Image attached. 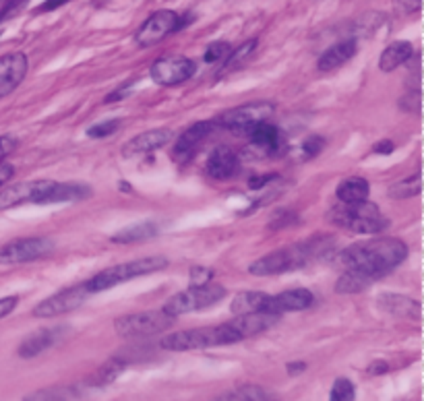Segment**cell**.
<instances>
[{"mask_svg": "<svg viewBox=\"0 0 424 401\" xmlns=\"http://www.w3.org/2000/svg\"><path fill=\"white\" fill-rule=\"evenodd\" d=\"M408 257V244L399 238H372L350 244L342 250L340 261L348 269H358L374 279L399 267Z\"/></svg>", "mask_w": 424, "mask_h": 401, "instance_id": "cell-1", "label": "cell"}, {"mask_svg": "<svg viewBox=\"0 0 424 401\" xmlns=\"http://www.w3.org/2000/svg\"><path fill=\"white\" fill-rule=\"evenodd\" d=\"M244 337L240 335L234 321L213 325V327H197L170 333L161 339V348L168 351H190V349H207L217 346L239 344Z\"/></svg>", "mask_w": 424, "mask_h": 401, "instance_id": "cell-2", "label": "cell"}, {"mask_svg": "<svg viewBox=\"0 0 424 401\" xmlns=\"http://www.w3.org/2000/svg\"><path fill=\"white\" fill-rule=\"evenodd\" d=\"M321 252H323L321 240L294 244V246L269 252L265 257L257 259L255 263H251L248 273L251 275H282V273H288V271L309 265Z\"/></svg>", "mask_w": 424, "mask_h": 401, "instance_id": "cell-3", "label": "cell"}, {"mask_svg": "<svg viewBox=\"0 0 424 401\" xmlns=\"http://www.w3.org/2000/svg\"><path fill=\"white\" fill-rule=\"evenodd\" d=\"M166 267H168V259L159 257V255L145 257V259H137V261H131V263H120V265H114V267L100 271L89 281H85V290L89 294H98V292L110 290V288H114L118 284L131 281L134 277L151 275V273L161 271V269Z\"/></svg>", "mask_w": 424, "mask_h": 401, "instance_id": "cell-4", "label": "cell"}, {"mask_svg": "<svg viewBox=\"0 0 424 401\" xmlns=\"http://www.w3.org/2000/svg\"><path fill=\"white\" fill-rule=\"evenodd\" d=\"M329 219L354 234H379L387 228V219L381 209L369 201L362 203H342L329 211Z\"/></svg>", "mask_w": 424, "mask_h": 401, "instance_id": "cell-5", "label": "cell"}, {"mask_svg": "<svg viewBox=\"0 0 424 401\" xmlns=\"http://www.w3.org/2000/svg\"><path fill=\"white\" fill-rule=\"evenodd\" d=\"M226 296V288L217 286V284H205V286H190L185 292H178L172 298L166 300L164 304V313L170 317H181V315H188L195 310H203L207 306H213L215 302H219Z\"/></svg>", "mask_w": 424, "mask_h": 401, "instance_id": "cell-6", "label": "cell"}, {"mask_svg": "<svg viewBox=\"0 0 424 401\" xmlns=\"http://www.w3.org/2000/svg\"><path fill=\"white\" fill-rule=\"evenodd\" d=\"M174 322V317L166 315L164 310H145L127 315L114 321V331L120 337H149L168 331Z\"/></svg>", "mask_w": 424, "mask_h": 401, "instance_id": "cell-7", "label": "cell"}, {"mask_svg": "<svg viewBox=\"0 0 424 401\" xmlns=\"http://www.w3.org/2000/svg\"><path fill=\"white\" fill-rule=\"evenodd\" d=\"M56 182L54 180H29V182H17L0 190V209L19 207L23 203H38L46 205L50 203Z\"/></svg>", "mask_w": 424, "mask_h": 401, "instance_id": "cell-8", "label": "cell"}, {"mask_svg": "<svg viewBox=\"0 0 424 401\" xmlns=\"http://www.w3.org/2000/svg\"><path fill=\"white\" fill-rule=\"evenodd\" d=\"M54 242L50 238H19L0 248V265H19L31 263L52 255Z\"/></svg>", "mask_w": 424, "mask_h": 401, "instance_id": "cell-9", "label": "cell"}, {"mask_svg": "<svg viewBox=\"0 0 424 401\" xmlns=\"http://www.w3.org/2000/svg\"><path fill=\"white\" fill-rule=\"evenodd\" d=\"M183 25L185 23H183L178 13H174V11H158L143 25L139 27V31L134 35V42L141 48H151V46L159 44L161 40H166L170 33L178 31Z\"/></svg>", "mask_w": 424, "mask_h": 401, "instance_id": "cell-10", "label": "cell"}, {"mask_svg": "<svg viewBox=\"0 0 424 401\" xmlns=\"http://www.w3.org/2000/svg\"><path fill=\"white\" fill-rule=\"evenodd\" d=\"M275 114V107L269 102H259V104H244V106L234 107V110H228L219 122L222 127H226L228 131L232 133H248L255 124L269 120L271 116Z\"/></svg>", "mask_w": 424, "mask_h": 401, "instance_id": "cell-11", "label": "cell"}, {"mask_svg": "<svg viewBox=\"0 0 424 401\" xmlns=\"http://www.w3.org/2000/svg\"><path fill=\"white\" fill-rule=\"evenodd\" d=\"M87 290H85V284L79 286H71L58 294L50 296L46 300H42L35 308H33V317L38 319H54V317H62L75 308H79L81 304L85 302L87 298Z\"/></svg>", "mask_w": 424, "mask_h": 401, "instance_id": "cell-12", "label": "cell"}, {"mask_svg": "<svg viewBox=\"0 0 424 401\" xmlns=\"http://www.w3.org/2000/svg\"><path fill=\"white\" fill-rule=\"evenodd\" d=\"M197 66L190 58H185V56H164L156 60L151 64V79L156 81L158 85H164V87H172V85H181L188 81L193 75H195Z\"/></svg>", "mask_w": 424, "mask_h": 401, "instance_id": "cell-13", "label": "cell"}, {"mask_svg": "<svg viewBox=\"0 0 424 401\" xmlns=\"http://www.w3.org/2000/svg\"><path fill=\"white\" fill-rule=\"evenodd\" d=\"M29 71V60L23 52H11L0 56V100L13 93Z\"/></svg>", "mask_w": 424, "mask_h": 401, "instance_id": "cell-14", "label": "cell"}, {"mask_svg": "<svg viewBox=\"0 0 424 401\" xmlns=\"http://www.w3.org/2000/svg\"><path fill=\"white\" fill-rule=\"evenodd\" d=\"M215 129V122L210 120H201V122H195L193 127H188L185 133L176 139V145H174V160L185 163L186 160H190V156L199 149V145L212 134V131Z\"/></svg>", "mask_w": 424, "mask_h": 401, "instance_id": "cell-15", "label": "cell"}, {"mask_svg": "<svg viewBox=\"0 0 424 401\" xmlns=\"http://www.w3.org/2000/svg\"><path fill=\"white\" fill-rule=\"evenodd\" d=\"M174 134L170 129H154V131H145V133L133 136L125 147H122V156L125 158H137V156H147L151 151H156L159 147H164L166 143H170Z\"/></svg>", "mask_w": 424, "mask_h": 401, "instance_id": "cell-16", "label": "cell"}, {"mask_svg": "<svg viewBox=\"0 0 424 401\" xmlns=\"http://www.w3.org/2000/svg\"><path fill=\"white\" fill-rule=\"evenodd\" d=\"M69 331L67 327H52V329H38L35 333L27 335L25 339L21 342V346L17 349V354L21 358H35L38 354L50 349L56 344L60 342L62 333Z\"/></svg>", "mask_w": 424, "mask_h": 401, "instance_id": "cell-17", "label": "cell"}, {"mask_svg": "<svg viewBox=\"0 0 424 401\" xmlns=\"http://www.w3.org/2000/svg\"><path fill=\"white\" fill-rule=\"evenodd\" d=\"M315 296L313 292L304 290V288H294L286 290L282 294L271 296V313L282 317L284 313H298V310H306L313 304Z\"/></svg>", "mask_w": 424, "mask_h": 401, "instance_id": "cell-18", "label": "cell"}, {"mask_svg": "<svg viewBox=\"0 0 424 401\" xmlns=\"http://www.w3.org/2000/svg\"><path fill=\"white\" fill-rule=\"evenodd\" d=\"M239 172V156L230 147H215L207 160V174L215 180H228Z\"/></svg>", "mask_w": 424, "mask_h": 401, "instance_id": "cell-19", "label": "cell"}, {"mask_svg": "<svg viewBox=\"0 0 424 401\" xmlns=\"http://www.w3.org/2000/svg\"><path fill=\"white\" fill-rule=\"evenodd\" d=\"M356 40H344V42H338L336 46H331L329 50L321 54L317 62V69L321 73H329V71H336L340 69L342 64H345L354 54H356Z\"/></svg>", "mask_w": 424, "mask_h": 401, "instance_id": "cell-20", "label": "cell"}, {"mask_svg": "<svg viewBox=\"0 0 424 401\" xmlns=\"http://www.w3.org/2000/svg\"><path fill=\"white\" fill-rule=\"evenodd\" d=\"M248 139L255 147H259L265 153H277L282 147V133L275 124H271L269 120H263L259 124H255L248 131Z\"/></svg>", "mask_w": 424, "mask_h": 401, "instance_id": "cell-21", "label": "cell"}, {"mask_svg": "<svg viewBox=\"0 0 424 401\" xmlns=\"http://www.w3.org/2000/svg\"><path fill=\"white\" fill-rule=\"evenodd\" d=\"M379 306H381L383 310H387L389 315H396V317H408V319H414V321L420 319V302H418V300H412V298H408V296H379Z\"/></svg>", "mask_w": 424, "mask_h": 401, "instance_id": "cell-22", "label": "cell"}, {"mask_svg": "<svg viewBox=\"0 0 424 401\" xmlns=\"http://www.w3.org/2000/svg\"><path fill=\"white\" fill-rule=\"evenodd\" d=\"M232 313L239 315H253V313H271V296L265 292H242L232 300Z\"/></svg>", "mask_w": 424, "mask_h": 401, "instance_id": "cell-23", "label": "cell"}, {"mask_svg": "<svg viewBox=\"0 0 424 401\" xmlns=\"http://www.w3.org/2000/svg\"><path fill=\"white\" fill-rule=\"evenodd\" d=\"M125 368H127V362H125L120 356H112L108 362H104V364L96 371V375H91V378L85 383V387H87V389L108 387V385H112L118 376L122 375Z\"/></svg>", "mask_w": 424, "mask_h": 401, "instance_id": "cell-24", "label": "cell"}, {"mask_svg": "<svg viewBox=\"0 0 424 401\" xmlns=\"http://www.w3.org/2000/svg\"><path fill=\"white\" fill-rule=\"evenodd\" d=\"M412 44L410 42H394L391 46H387L383 54H381V60H379V69L383 73H391L396 71L398 66L406 64L410 58H412Z\"/></svg>", "mask_w": 424, "mask_h": 401, "instance_id": "cell-25", "label": "cell"}, {"mask_svg": "<svg viewBox=\"0 0 424 401\" xmlns=\"http://www.w3.org/2000/svg\"><path fill=\"white\" fill-rule=\"evenodd\" d=\"M159 232V226L156 221H139L131 228H125L120 230L118 234H114L110 240L114 244H131V242L147 240V238H154Z\"/></svg>", "mask_w": 424, "mask_h": 401, "instance_id": "cell-26", "label": "cell"}, {"mask_svg": "<svg viewBox=\"0 0 424 401\" xmlns=\"http://www.w3.org/2000/svg\"><path fill=\"white\" fill-rule=\"evenodd\" d=\"M371 187L365 178L360 176H350L338 187V199L342 203H362L369 199Z\"/></svg>", "mask_w": 424, "mask_h": 401, "instance_id": "cell-27", "label": "cell"}, {"mask_svg": "<svg viewBox=\"0 0 424 401\" xmlns=\"http://www.w3.org/2000/svg\"><path fill=\"white\" fill-rule=\"evenodd\" d=\"M374 277L365 273V271H358V269H348L345 273H342V277L336 281V292L340 294H356V292H362L365 288H369Z\"/></svg>", "mask_w": 424, "mask_h": 401, "instance_id": "cell-28", "label": "cell"}, {"mask_svg": "<svg viewBox=\"0 0 424 401\" xmlns=\"http://www.w3.org/2000/svg\"><path fill=\"white\" fill-rule=\"evenodd\" d=\"M81 395V387H46L25 395L23 401H73Z\"/></svg>", "mask_w": 424, "mask_h": 401, "instance_id": "cell-29", "label": "cell"}, {"mask_svg": "<svg viewBox=\"0 0 424 401\" xmlns=\"http://www.w3.org/2000/svg\"><path fill=\"white\" fill-rule=\"evenodd\" d=\"M213 401H273V397L267 393L265 389L257 387V385H244V387H239L226 395H219Z\"/></svg>", "mask_w": 424, "mask_h": 401, "instance_id": "cell-30", "label": "cell"}, {"mask_svg": "<svg viewBox=\"0 0 424 401\" xmlns=\"http://www.w3.org/2000/svg\"><path fill=\"white\" fill-rule=\"evenodd\" d=\"M420 190H423V176H420V172H416L414 176H410V178H406V180H401V182L389 188V197L403 201V199H412V197L420 194Z\"/></svg>", "mask_w": 424, "mask_h": 401, "instance_id": "cell-31", "label": "cell"}, {"mask_svg": "<svg viewBox=\"0 0 424 401\" xmlns=\"http://www.w3.org/2000/svg\"><path fill=\"white\" fill-rule=\"evenodd\" d=\"M257 48V40H248V42H244L240 48H236L234 52H230L224 60H226V64H224V69H222V73H228V71H234V69H239L240 64L253 54V50Z\"/></svg>", "mask_w": 424, "mask_h": 401, "instance_id": "cell-32", "label": "cell"}, {"mask_svg": "<svg viewBox=\"0 0 424 401\" xmlns=\"http://www.w3.org/2000/svg\"><path fill=\"white\" fill-rule=\"evenodd\" d=\"M329 401H354V385L348 378H338L331 387Z\"/></svg>", "mask_w": 424, "mask_h": 401, "instance_id": "cell-33", "label": "cell"}, {"mask_svg": "<svg viewBox=\"0 0 424 401\" xmlns=\"http://www.w3.org/2000/svg\"><path fill=\"white\" fill-rule=\"evenodd\" d=\"M230 52H232L230 44H226V42H213V44H210V48L205 50V54H203V60L205 62H219Z\"/></svg>", "mask_w": 424, "mask_h": 401, "instance_id": "cell-34", "label": "cell"}, {"mask_svg": "<svg viewBox=\"0 0 424 401\" xmlns=\"http://www.w3.org/2000/svg\"><path fill=\"white\" fill-rule=\"evenodd\" d=\"M120 127V120H106V122H100V124H93L87 129V136L91 139H104L108 134L116 133Z\"/></svg>", "mask_w": 424, "mask_h": 401, "instance_id": "cell-35", "label": "cell"}, {"mask_svg": "<svg viewBox=\"0 0 424 401\" xmlns=\"http://www.w3.org/2000/svg\"><path fill=\"white\" fill-rule=\"evenodd\" d=\"M213 277L212 269L205 267H193L190 269V286H205L210 284Z\"/></svg>", "mask_w": 424, "mask_h": 401, "instance_id": "cell-36", "label": "cell"}, {"mask_svg": "<svg viewBox=\"0 0 424 401\" xmlns=\"http://www.w3.org/2000/svg\"><path fill=\"white\" fill-rule=\"evenodd\" d=\"M325 141L321 136H311L304 145H302V151H304V158H315L319 151L323 149Z\"/></svg>", "mask_w": 424, "mask_h": 401, "instance_id": "cell-37", "label": "cell"}, {"mask_svg": "<svg viewBox=\"0 0 424 401\" xmlns=\"http://www.w3.org/2000/svg\"><path fill=\"white\" fill-rule=\"evenodd\" d=\"M17 139L15 136H0V161L8 158L15 149H17Z\"/></svg>", "mask_w": 424, "mask_h": 401, "instance_id": "cell-38", "label": "cell"}, {"mask_svg": "<svg viewBox=\"0 0 424 401\" xmlns=\"http://www.w3.org/2000/svg\"><path fill=\"white\" fill-rule=\"evenodd\" d=\"M19 298L17 296H6V298H0V319H4L6 315H11L17 306Z\"/></svg>", "mask_w": 424, "mask_h": 401, "instance_id": "cell-39", "label": "cell"}, {"mask_svg": "<svg viewBox=\"0 0 424 401\" xmlns=\"http://www.w3.org/2000/svg\"><path fill=\"white\" fill-rule=\"evenodd\" d=\"M398 6L403 13H418L423 6V0H398Z\"/></svg>", "mask_w": 424, "mask_h": 401, "instance_id": "cell-40", "label": "cell"}, {"mask_svg": "<svg viewBox=\"0 0 424 401\" xmlns=\"http://www.w3.org/2000/svg\"><path fill=\"white\" fill-rule=\"evenodd\" d=\"M13 172H15V170H13V165H6V163H2V165H0V188L4 187V185L11 180Z\"/></svg>", "mask_w": 424, "mask_h": 401, "instance_id": "cell-41", "label": "cell"}, {"mask_svg": "<svg viewBox=\"0 0 424 401\" xmlns=\"http://www.w3.org/2000/svg\"><path fill=\"white\" fill-rule=\"evenodd\" d=\"M69 0H46L40 8H38V13H48V11H54V8H58V6H62V4H67Z\"/></svg>", "mask_w": 424, "mask_h": 401, "instance_id": "cell-42", "label": "cell"}, {"mask_svg": "<svg viewBox=\"0 0 424 401\" xmlns=\"http://www.w3.org/2000/svg\"><path fill=\"white\" fill-rule=\"evenodd\" d=\"M273 178H275V176H255V178H251V180H248V187L255 188V190H257V188H263L267 182H269V180H273Z\"/></svg>", "mask_w": 424, "mask_h": 401, "instance_id": "cell-43", "label": "cell"}, {"mask_svg": "<svg viewBox=\"0 0 424 401\" xmlns=\"http://www.w3.org/2000/svg\"><path fill=\"white\" fill-rule=\"evenodd\" d=\"M391 151H394V143L389 139H385L379 145H374V153H391Z\"/></svg>", "mask_w": 424, "mask_h": 401, "instance_id": "cell-44", "label": "cell"}, {"mask_svg": "<svg viewBox=\"0 0 424 401\" xmlns=\"http://www.w3.org/2000/svg\"><path fill=\"white\" fill-rule=\"evenodd\" d=\"M131 85H133V83H129V85H125V87H120V89H118V91H116V93H112V95H108L106 102H116V100H120V98H122V95H127V93H129V89H131Z\"/></svg>", "mask_w": 424, "mask_h": 401, "instance_id": "cell-45", "label": "cell"}, {"mask_svg": "<svg viewBox=\"0 0 424 401\" xmlns=\"http://www.w3.org/2000/svg\"><path fill=\"white\" fill-rule=\"evenodd\" d=\"M387 371H389V366H387L385 362H374V364H371V368H369L371 375H383V373H387Z\"/></svg>", "mask_w": 424, "mask_h": 401, "instance_id": "cell-46", "label": "cell"}, {"mask_svg": "<svg viewBox=\"0 0 424 401\" xmlns=\"http://www.w3.org/2000/svg\"><path fill=\"white\" fill-rule=\"evenodd\" d=\"M302 371H306V364H304V362H292V364H288V373H290V375H298V373H302Z\"/></svg>", "mask_w": 424, "mask_h": 401, "instance_id": "cell-47", "label": "cell"}]
</instances>
